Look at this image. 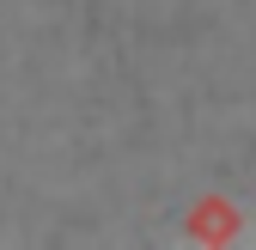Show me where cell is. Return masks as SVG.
<instances>
[{
	"label": "cell",
	"instance_id": "1",
	"mask_svg": "<svg viewBox=\"0 0 256 250\" xmlns=\"http://www.w3.org/2000/svg\"><path fill=\"white\" fill-rule=\"evenodd\" d=\"M238 232H244V214L226 196H202L196 208H189V220H183V238L189 244H232Z\"/></svg>",
	"mask_w": 256,
	"mask_h": 250
}]
</instances>
